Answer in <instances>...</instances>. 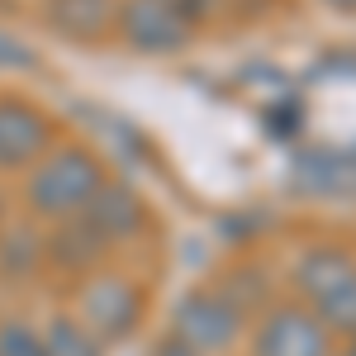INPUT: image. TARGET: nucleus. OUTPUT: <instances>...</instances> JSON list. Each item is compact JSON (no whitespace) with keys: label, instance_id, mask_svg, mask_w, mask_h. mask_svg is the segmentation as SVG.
<instances>
[{"label":"nucleus","instance_id":"16","mask_svg":"<svg viewBox=\"0 0 356 356\" xmlns=\"http://www.w3.org/2000/svg\"><path fill=\"white\" fill-rule=\"evenodd\" d=\"M171 5H176V10H181V15H186L191 24H200V19H209V15L219 10V0H171Z\"/></svg>","mask_w":356,"mask_h":356},{"label":"nucleus","instance_id":"1","mask_svg":"<svg viewBox=\"0 0 356 356\" xmlns=\"http://www.w3.org/2000/svg\"><path fill=\"white\" fill-rule=\"evenodd\" d=\"M105 186V166L90 147H48L24 176V204L43 219H76Z\"/></svg>","mask_w":356,"mask_h":356},{"label":"nucleus","instance_id":"3","mask_svg":"<svg viewBox=\"0 0 356 356\" xmlns=\"http://www.w3.org/2000/svg\"><path fill=\"white\" fill-rule=\"evenodd\" d=\"M76 318L100 342H119L143 318V290L119 271H90L76 290Z\"/></svg>","mask_w":356,"mask_h":356},{"label":"nucleus","instance_id":"18","mask_svg":"<svg viewBox=\"0 0 356 356\" xmlns=\"http://www.w3.org/2000/svg\"><path fill=\"white\" fill-rule=\"evenodd\" d=\"M323 5H332V10H347V15H356V0H323Z\"/></svg>","mask_w":356,"mask_h":356},{"label":"nucleus","instance_id":"7","mask_svg":"<svg viewBox=\"0 0 356 356\" xmlns=\"http://www.w3.org/2000/svg\"><path fill=\"white\" fill-rule=\"evenodd\" d=\"M290 181L300 186V195L356 200V143L352 147H304V152H295Z\"/></svg>","mask_w":356,"mask_h":356},{"label":"nucleus","instance_id":"8","mask_svg":"<svg viewBox=\"0 0 356 356\" xmlns=\"http://www.w3.org/2000/svg\"><path fill=\"white\" fill-rule=\"evenodd\" d=\"M81 219L95 228V238H100L105 247H114V243H129V238H138V233H143V219H147V209H143L138 191L105 181L100 191L90 195V204L81 209Z\"/></svg>","mask_w":356,"mask_h":356},{"label":"nucleus","instance_id":"13","mask_svg":"<svg viewBox=\"0 0 356 356\" xmlns=\"http://www.w3.org/2000/svg\"><path fill=\"white\" fill-rule=\"evenodd\" d=\"M314 314L328 323V332H347V337H356V275L347 280V285L328 290L323 300H314Z\"/></svg>","mask_w":356,"mask_h":356},{"label":"nucleus","instance_id":"9","mask_svg":"<svg viewBox=\"0 0 356 356\" xmlns=\"http://www.w3.org/2000/svg\"><path fill=\"white\" fill-rule=\"evenodd\" d=\"M352 275H356V257L342 252V247H309V252H300V261H295V285H300V295H309V300H323L328 290L347 285Z\"/></svg>","mask_w":356,"mask_h":356},{"label":"nucleus","instance_id":"5","mask_svg":"<svg viewBox=\"0 0 356 356\" xmlns=\"http://www.w3.org/2000/svg\"><path fill=\"white\" fill-rule=\"evenodd\" d=\"M252 356H332V332L314 309L275 304L252 337Z\"/></svg>","mask_w":356,"mask_h":356},{"label":"nucleus","instance_id":"14","mask_svg":"<svg viewBox=\"0 0 356 356\" xmlns=\"http://www.w3.org/2000/svg\"><path fill=\"white\" fill-rule=\"evenodd\" d=\"M0 356H43V332L29 328L24 318L0 323Z\"/></svg>","mask_w":356,"mask_h":356},{"label":"nucleus","instance_id":"11","mask_svg":"<svg viewBox=\"0 0 356 356\" xmlns=\"http://www.w3.org/2000/svg\"><path fill=\"white\" fill-rule=\"evenodd\" d=\"M62 228H57V238L48 243V252H53L62 266H72V271H90V266H100V252H105V243L95 238V228L76 214V219H57Z\"/></svg>","mask_w":356,"mask_h":356},{"label":"nucleus","instance_id":"19","mask_svg":"<svg viewBox=\"0 0 356 356\" xmlns=\"http://www.w3.org/2000/svg\"><path fill=\"white\" fill-rule=\"evenodd\" d=\"M347 356H356V337H352V347H347Z\"/></svg>","mask_w":356,"mask_h":356},{"label":"nucleus","instance_id":"10","mask_svg":"<svg viewBox=\"0 0 356 356\" xmlns=\"http://www.w3.org/2000/svg\"><path fill=\"white\" fill-rule=\"evenodd\" d=\"M114 19H119L114 0H48V24L67 38H76V43L100 38Z\"/></svg>","mask_w":356,"mask_h":356},{"label":"nucleus","instance_id":"2","mask_svg":"<svg viewBox=\"0 0 356 356\" xmlns=\"http://www.w3.org/2000/svg\"><path fill=\"white\" fill-rule=\"evenodd\" d=\"M171 337L186 342L200 356H219L243 337V309L228 300L223 290L219 295L214 290H191L171 309Z\"/></svg>","mask_w":356,"mask_h":356},{"label":"nucleus","instance_id":"4","mask_svg":"<svg viewBox=\"0 0 356 356\" xmlns=\"http://www.w3.org/2000/svg\"><path fill=\"white\" fill-rule=\"evenodd\" d=\"M119 33L124 43L143 57H171L191 43V19L171 5V0H124L119 5Z\"/></svg>","mask_w":356,"mask_h":356},{"label":"nucleus","instance_id":"6","mask_svg":"<svg viewBox=\"0 0 356 356\" xmlns=\"http://www.w3.org/2000/svg\"><path fill=\"white\" fill-rule=\"evenodd\" d=\"M53 147V119L15 95H0V171H29Z\"/></svg>","mask_w":356,"mask_h":356},{"label":"nucleus","instance_id":"12","mask_svg":"<svg viewBox=\"0 0 356 356\" xmlns=\"http://www.w3.org/2000/svg\"><path fill=\"white\" fill-rule=\"evenodd\" d=\"M100 352H105V342L86 328L81 318L57 314L53 323L43 328V356H100Z\"/></svg>","mask_w":356,"mask_h":356},{"label":"nucleus","instance_id":"17","mask_svg":"<svg viewBox=\"0 0 356 356\" xmlns=\"http://www.w3.org/2000/svg\"><path fill=\"white\" fill-rule=\"evenodd\" d=\"M152 356H200V352H191V347H186V342H176V337H166Z\"/></svg>","mask_w":356,"mask_h":356},{"label":"nucleus","instance_id":"15","mask_svg":"<svg viewBox=\"0 0 356 356\" xmlns=\"http://www.w3.org/2000/svg\"><path fill=\"white\" fill-rule=\"evenodd\" d=\"M38 57L29 53L19 38H10L5 29H0V72H24V67H33Z\"/></svg>","mask_w":356,"mask_h":356}]
</instances>
